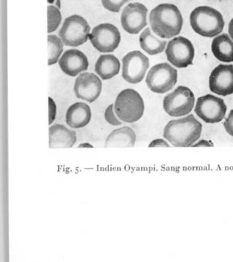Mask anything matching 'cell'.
I'll return each instance as SVG.
<instances>
[{
    "label": "cell",
    "instance_id": "1",
    "mask_svg": "<svg viewBox=\"0 0 233 262\" xmlns=\"http://www.w3.org/2000/svg\"><path fill=\"white\" fill-rule=\"evenodd\" d=\"M150 24L155 34L162 39H170L180 33L183 19L178 7L162 4L150 13Z\"/></svg>",
    "mask_w": 233,
    "mask_h": 262
},
{
    "label": "cell",
    "instance_id": "2",
    "mask_svg": "<svg viewBox=\"0 0 233 262\" xmlns=\"http://www.w3.org/2000/svg\"><path fill=\"white\" fill-rule=\"evenodd\" d=\"M202 124L189 115L182 119L171 120L164 130V139L175 147L192 146L200 137Z\"/></svg>",
    "mask_w": 233,
    "mask_h": 262
},
{
    "label": "cell",
    "instance_id": "3",
    "mask_svg": "<svg viewBox=\"0 0 233 262\" xmlns=\"http://www.w3.org/2000/svg\"><path fill=\"white\" fill-rule=\"evenodd\" d=\"M190 22L197 34L208 38L218 36L225 26L222 15L209 7H196L190 13Z\"/></svg>",
    "mask_w": 233,
    "mask_h": 262
},
{
    "label": "cell",
    "instance_id": "4",
    "mask_svg": "<svg viewBox=\"0 0 233 262\" xmlns=\"http://www.w3.org/2000/svg\"><path fill=\"white\" fill-rule=\"evenodd\" d=\"M114 110L120 120L133 123L141 119L144 113V102L141 95L132 89H126L118 94Z\"/></svg>",
    "mask_w": 233,
    "mask_h": 262
},
{
    "label": "cell",
    "instance_id": "5",
    "mask_svg": "<svg viewBox=\"0 0 233 262\" xmlns=\"http://www.w3.org/2000/svg\"><path fill=\"white\" fill-rule=\"evenodd\" d=\"M90 30V26L86 19L74 15L64 20L58 35L64 45L77 47L87 42Z\"/></svg>",
    "mask_w": 233,
    "mask_h": 262
},
{
    "label": "cell",
    "instance_id": "6",
    "mask_svg": "<svg viewBox=\"0 0 233 262\" xmlns=\"http://www.w3.org/2000/svg\"><path fill=\"white\" fill-rule=\"evenodd\" d=\"M177 82V71L168 63H160L150 69L146 79L152 92L164 94L171 90Z\"/></svg>",
    "mask_w": 233,
    "mask_h": 262
},
{
    "label": "cell",
    "instance_id": "7",
    "mask_svg": "<svg viewBox=\"0 0 233 262\" xmlns=\"http://www.w3.org/2000/svg\"><path fill=\"white\" fill-rule=\"evenodd\" d=\"M195 104L193 92L185 86H178L173 93L164 99V111L173 117H180L190 114Z\"/></svg>",
    "mask_w": 233,
    "mask_h": 262
},
{
    "label": "cell",
    "instance_id": "8",
    "mask_svg": "<svg viewBox=\"0 0 233 262\" xmlns=\"http://www.w3.org/2000/svg\"><path fill=\"white\" fill-rule=\"evenodd\" d=\"M166 55L167 60L176 68H187L193 64L194 47L187 38L178 36L167 43Z\"/></svg>",
    "mask_w": 233,
    "mask_h": 262
},
{
    "label": "cell",
    "instance_id": "9",
    "mask_svg": "<svg viewBox=\"0 0 233 262\" xmlns=\"http://www.w3.org/2000/svg\"><path fill=\"white\" fill-rule=\"evenodd\" d=\"M227 107L223 99L213 95L201 96L196 101L195 113L206 123H218L225 118Z\"/></svg>",
    "mask_w": 233,
    "mask_h": 262
},
{
    "label": "cell",
    "instance_id": "10",
    "mask_svg": "<svg viewBox=\"0 0 233 262\" xmlns=\"http://www.w3.org/2000/svg\"><path fill=\"white\" fill-rule=\"evenodd\" d=\"M89 39L92 46L101 53H111L119 46L121 33L112 24H100L93 29Z\"/></svg>",
    "mask_w": 233,
    "mask_h": 262
},
{
    "label": "cell",
    "instance_id": "11",
    "mask_svg": "<svg viewBox=\"0 0 233 262\" xmlns=\"http://www.w3.org/2000/svg\"><path fill=\"white\" fill-rule=\"evenodd\" d=\"M122 77L129 83L141 82L150 67L149 59L139 51L127 53L122 59Z\"/></svg>",
    "mask_w": 233,
    "mask_h": 262
},
{
    "label": "cell",
    "instance_id": "12",
    "mask_svg": "<svg viewBox=\"0 0 233 262\" xmlns=\"http://www.w3.org/2000/svg\"><path fill=\"white\" fill-rule=\"evenodd\" d=\"M147 7L139 3L127 5L121 14L123 29L130 34H138L147 26Z\"/></svg>",
    "mask_w": 233,
    "mask_h": 262
},
{
    "label": "cell",
    "instance_id": "13",
    "mask_svg": "<svg viewBox=\"0 0 233 262\" xmlns=\"http://www.w3.org/2000/svg\"><path fill=\"white\" fill-rule=\"evenodd\" d=\"M209 89L215 94L227 96L233 94V65L218 66L209 76Z\"/></svg>",
    "mask_w": 233,
    "mask_h": 262
},
{
    "label": "cell",
    "instance_id": "14",
    "mask_svg": "<svg viewBox=\"0 0 233 262\" xmlns=\"http://www.w3.org/2000/svg\"><path fill=\"white\" fill-rule=\"evenodd\" d=\"M101 89L102 83L101 79L94 73H85L77 78L74 91L78 99L91 103L99 97Z\"/></svg>",
    "mask_w": 233,
    "mask_h": 262
},
{
    "label": "cell",
    "instance_id": "15",
    "mask_svg": "<svg viewBox=\"0 0 233 262\" xmlns=\"http://www.w3.org/2000/svg\"><path fill=\"white\" fill-rule=\"evenodd\" d=\"M87 56L78 50H67L59 59V67L63 73L69 76H76L88 68Z\"/></svg>",
    "mask_w": 233,
    "mask_h": 262
},
{
    "label": "cell",
    "instance_id": "16",
    "mask_svg": "<svg viewBox=\"0 0 233 262\" xmlns=\"http://www.w3.org/2000/svg\"><path fill=\"white\" fill-rule=\"evenodd\" d=\"M77 141L76 133L60 124H55L49 128L50 148H72Z\"/></svg>",
    "mask_w": 233,
    "mask_h": 262
},
{
    "label": "cell",
    "instance_id": "17",
    "mask_svg": "<svg viewBox=\"0 0 233 262\" xmlns=\"http://www.w3.org/2000/svg\"><path fill=\"white\" fill-rule=\"evenodd\" d=\"M91 119L90 107L83 102H76L67 108L66 113V123L73 128L86 126Z\"/></svg>",
    "mask_w": 233,
    "mask_h": 262
},
{
    "label": "cell",
    "instance_id": "18",
    "mask_svg": "<svg viewBox=\"0 0 233 262\" xmlns=\"http://www.w3.org/2000/svg\"><path fill=\"white\" fill-rule=\"evenodd\" d=\"M136 142V134L130 127L124 126L113 130L105 141L106 148L121 147V148H131Z\"/></svg>",
    "mask_w": 233,
    "mask_h": 262
},
{
    "label": "cell",
    "instance_id": "19",
    "mask_svg": "<svg viewBox=\"0 0 233 262\" xmlns=\"http://www.w3.org/2000/svg\"><path fill=\"white\" fill-rule=\"evenodd\" d=\"M212 52L222 62H233V41L226 33L219 35L212 42Z\"/></svg>",
    "mask_w": 233,
    "mask_h": 262
},
{
    "label": "cell",
    "instance_id": "20",
    "mask_svg": "<svg viewBox=\"0 0 233 262\" xmlns=\"http://www.w3.org/2000/svg\"><path fill=\"white\" fill-rule=\"evenodd\" d=\"M95 70L103 80H108L119 73V60L113 55H102L97 60Z\"/></svg>",
    "mask_w": 233,
    "mask_h": 262
},
{
    "label": "cell",
    "instance_id": "21",
    "mask_svg": "<svg viewBox=\"0 0 233 262\" xmlns=\"http://www.w3.org/2000/svg\"><path fill=\"white\" fill-rule=\"evenodd\" d=\"M141 49L150 56L159 54L164 51L167 41L161 40L155 36L150 28H147L139 36Z\"/></svg>",
    "mask_w": 233,
    "mask_h": 262
},
{
    "label": "cell",
    "instance_id": "22",
    "mask_svg": "<svg viewBox=\"0 0 233 262\" xmlns=\"http://www.w3.org/2000/svg\"><path fill=\"white\" fill-rule=\"evenodd\" d=\"M63 42L58 36L50 35L48 36L49 48V66L54 65L58 62L63 51Z\"/></svg>",
    "mask_w": 233,
    "mask_h": 262
},
{
    "label": "cell",
    "instance_id": "23",
    "mask_svg": "<svg viewBox=\"0 0 233 262\" xmlns=\"http://www.w3.org/2000/svg\"><path fill=\"white\" fill-rule=\"evenodd\" d=\"M61 15L58 8L54 6L48 7V33H53L59 27Z\"/></svg>",
    "mask_w": 233,
    "mask_h": 262
},
{
    "label": "cell",
    "instance_id": "24",
    "mask_svg": "<svg viewBox=\"0 0 233 262\" xmlns=\"http://www.w3.org/2000/svg\"><path fill=\"white\" fill-rule=\"evenodd\" d=\"M130 0H101L103 7L113 13H118L121 7Z\"/></svg>",
    "mask_w": 233,
    "mask_h": 262
},
{
    "label": "cell",
    "instance_id": "25",
    "mask_svg": "<svg viewBox=\"0 0 233 262\" xmlns=\"http://www.w3.org/2000/svg\"><path fill=\"white\" fill-rule=\"evenodd\" d=\"M113 110H114V105H109L104 112V119L110 125L116 126V125H121V122L120 119H116L113 113Z\"/></svg>",
    "mask_w": 233,
    "mask_h": 262
},
{
    "label": "cell",
    "instance_id": "26",
    "mask_svg": "<svg viewBox=\"0 0 233 262\" xmlns=\"http://www.w3.org/2000/svg\"><path fill=\"white\" fill-rule=\"evenodd\" d=\"M56 117V105L52 98H49V124L52 125Z\"/></svg>",
    "mask_w": 233,
    "mask_h": 262
},
{
    "label": "cell",
    "instance_id": "27",
    "mask_svg": "<svg viewBox=\"0 0 233 262\" xmlns=\"http://www.w3.org/2000/svg\"><path fill=\"white\" fill-rule=\"evenodd\" d=\"M224 127H225L227 133L233 137V110L230 111L228 117L225 119V121L224 122Z\"/></svg>",
    "mask_w": 233,
    "mask_h": 262
},
{
    "label": "cell",
    "instance_id": "28",
    "mask_svg": "<svg viewBox=\"0 0 233 262\" xmlns=\"http://www.w3.org/2000/svg\"><path fill=\"white\" fill-rule=\"evenodd\" d=\"M159 147H164V148H169L170 145L164 139H157L150 142L149 145V148H159Z\"/></svg>",
    "mask_w": 233,
    "mask_h": 262
},
{
    "label": "cell",
    "instance_id": "29",
    "mask_svg": "<svg viewBox=\"0 0 233 262\" xmlns=\"http://www.w3.org/2000/svg\"><path fill=\"white\" fill-rule=\"evenodd\" d=\"M193 147H213V144L210 141L200 140L196 142L195 145H192Z\"/></svg>",
    "mask_w": 233,
    "mask_h": 262
},
{
    "label": "cell",
    "instance_id": "30",
    "mask_svg": "<svg viewBox=\"0 0 233 262\" xmlns=\"http://www.w3.org/2000/svg\"><path fill=\"white\" fill-rule=\"evenodd\" d=\"M228 34L233 40V19H231L229 24H228Z\"/></svg>",
    "mask_w": 233,
    "mask_h": 262
},
{
    "label": "cell",
    "instance_id": "31",
    "mask_svg": "<svg viewBox=\"0 0 233 262\" xmlns=\"http://www.w3.org/2000/svg\"><path fill=\"white\" fill-rule=\"evenodd\" d=\"M78 148H94V147L89 143H82L78 146Z\"/></svg>",
    "mask_w": 233,
    "mask_h": 262
},
{
    "label": "cell",
    "instance_id": "32",
    "mask_svg": "<svg viewBox=\"0 0 233 262\" xmlns=\"http://www.w3.org/2000/svg\"><path fill=\"white\" fill-rule=\"evenodd\" d=\"M57 1H55V0H49V3H50V4H55V5H57L56 4ZM58 3V2H57ZM58 8H60V7H61V5H60L59 4H58Z\"/></svg>",
    "mask_w": 233,
    "mask_h": 262
}]
</instances>
